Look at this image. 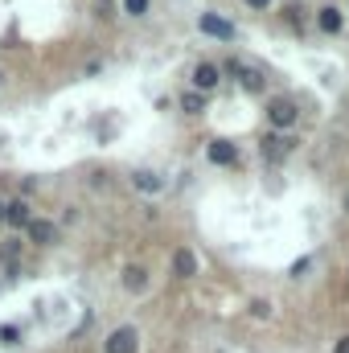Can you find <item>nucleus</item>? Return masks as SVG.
<instances>
[{"label": "nucleus", "instance_id": "18", "mask_svg": "<svg viewBox=\"0 0 349 353\" xmlns=\"http://www.w3.org/2000/svg\"><path fill=\"white\" fill-rule=\"evenodd\" d=\"M309 263H313V259H300V263H296V267H292V280H300V276H304V271H309Z\"/></svg>", "mask_w": 349, "mask_h": 353}, {"label": "nucleus", "instance_id": "1", "mask_svg": "<svg viewBox=\"0 0 349 353\" xmlns=\"http://www.w3.org/2000/svg\"><path fill=\"white\" fill-rule=\"evenodd\" d=\"M267 119H272V127H276V132H288V127L300 119V111H296V103H292V99H272V103H267Z\"/></svg>", "mask_w": 349, "mask_h": 353}, {"label": "nucleus", "instance_id": "9", "mask_svg": "<svg viewBox=\"0 0 349 353\" xmlns=\"http://www.w3.org/2000/svg\"><path fill=\"white\" fill-rule=\"evenodd\" d=\"M226 70H234V74H239L243 90H251V95H259V90H263V78H259L255 70H247V66H239V62H226Z\"/></svg>", "mask_w": 349, "mask_h": 353}, {"label": "nucleus", "instance_id": "8", "mask_svg": "<svg viewBox=\"0 0 349 353\" xmlns=\"http://www.w3.org/2000/svg\"><path fill=\"white\" fill-rule=\"evenodd\" d=\"M317 25H321V33H341V29H346V16H341V8L329 4V8L317 12Z\"/></svg>", "mask_w": 349, "mask_h": 353}, {"label": "nucleus", "instance_id": "19", "mask_svg": "<svg viewBox=\"0 0 349 353\" xmlns=\"http://www.w3.org/2000/svg\"><path fill=\"white\" fill-rule=\"evenodd\" d=\"M333 353H349V337H341V341H337V350Z\"/></svg>", "mask_w": 349, "mask_h": 353}, {"label": "nucleus", "instance_id": "4", "mask_svg": "<svg viewBox=\"0 0 349 353\" xmlns=\"http://www.w3.org/2000/svg\"><path fill=\"white\" fill-rule=\"evenodd\" d=\"M136 341H140V337H136V329H128V325H123V329H115V333L107 337V345H103V350H107V353H136Z\"/></svg>", "mask_w": 349, "mask_h": 353}, {"label": "nucleus", "instance_id": "10", "mask_svg": "<svg viewBox=\"0 0 349 353\" xmlns=\"http://www.w3.org/2000/svg\"><path fill=\"white\" fill-rule=\"evenodd\" d=\"M53 234H58L53 222H45V218H33L29 222V243H41L45 247V243H53Z\"/></svg>", "mask_w": 349, "mask_h": 353}, {"label": "nucleus", "instance_id": "11", "mask_svg": "<svg viewBox=\"0 0 349 353\" xmlns=\"http://www.w3.org/2000/svg\"><path fill=\"white\" fill-rule=\"evenodd\" d=\"M132 185H136V189H144V193H160V189H165V181H160L156 173H148V169L132 173Z\"/></svg>", "mask_w": 349, "mask_h": 353}, {"label": "nucleus", "instance_id": "21", "mask_svg": "<svg viewBox=\"0 0 349 353\" xmlns=\"http://www.w3.org/2000/svg\"><path fill=\"white\" fill-rule=\"evenodd\" d=\"M0 222H4V202H0Z\"/></svg>", "mask_w": 349, "mask_h": 353}, {"label": "nucleus", "instance_id": "17", "mask_svg": "<svg viewBox=\"0 0 349 353\" xmlns=\"http://www.w3.org/2000/svg\"><path fill=\"white\" fill-rule=\"evenodd\" d=\"M251 313H255V317H272V304H267V300H255Z\"/></svg>", "mask_w": 349, "mask_h": 353}, {"label": "nucleus", "instance_id": "16", "mask_svg": "<svg viewBox=\"0 0 349 353\" xmlns=\"http://www.w3.org/2000/svg\"><path fill=\"white\" fill-rule=\"evenodd\" d=\"M0 341H4V345H16V341H21V329H16V325H0Z\"/></svg>", "mask_w": 349, "mask_h": 353}, {"label": "nucleus", "instance_id": "5", "mask_svg": "<svg viewBox=\"0 0 349 353\" xmlns=\"http://www.w3.org/2000/svg\"><path fill=\"white\" fill-rule=\"evenodd\" d=\"M292 148H296L292 136H267V140H263V156H267V160H284Z\"/></svg>", "mask_w": 349, "mask_h": 353}, {"label": "nucleus", "instance_id": "20", "mask_svg": "<svg viewBox=\"0 0 349 353\" xmlns=\"http://www.w3.org/2000/svg\"><path fill=\"white\" fill-rule=\"evenodd\" d=\"M247 4H251V8H267L272 0H247Z\"/></svg>", "mask_w": 349, "mask_h": 353}, {"label": "nucleus", "instance_id": "15", "mask_svg": "<svg viewBox=\"0 0 349 353\" xmlns=\"http://www.w3.org/2000/svg\"><path fill=\"white\" fill-rule=\"evenodd\" d=\"M148 8H152V0H123V12L128 16H144Z\"/></svg>", "mask_w": 349, "mask_h": 353}, {"label": "nucleus", "instance_id": "3", "mask_svg": "<svg viewBox=\"0 0 349 353\" xmlns=\"http://www.w3.org/2000/svg\"><path fill=\"white\" fill-rule=\"evenodd\" d=\"M218 82H222V70H218L214 62H202V66L193 70V90L210 95V90H218Z\"/></svg>", "mask_w": 349, "mask_h": 353}, {"label": "nucleus", "instance_id": "6", "mask_svg": "<svg viewBox=\"0 0 349 353\" xmlns=\"http://www.w3.org/2000/svg\"><path fill=\"white\" fill-rule=\"evenodd\" d=\"M206 156H210L214 165H234V160H239V148H234L230 140H210Z\"/></svg>", "mask_w": 349, "mask_h": 353}, {"label": "nucleus", "instance_id": "22", "mask_svg": "<svg viewBox=\"0 0 349 353\" xmlns=\"http://www.w3.org/2000/svg\"><path fill=\"white\" fill-rule=\"evenodd\" d=\"M0 82H4V74H0Z\"/></svg>", "mask_w": 349, "mask_h": 353}, {"label": "nucleus", "instance_id": "13", "mask_svg": "<svg viewBox=\"0 0 349 353\" xmlns=\"http://www.w3.org/2000/svg\"><path fill=\"white\" fill-rule=\"evenodd\" d=\"M123 288H128V292H144V288H148V271H144V267H128V271H123Z\"/></svg>", "mask_w": 349, "mask_h": 353}, {"label": "nucleus", "instance_id": "14", "mask_svg": "<svg viewBox=\"0 0 349 353\" xmlns=\"http://www.w3.org/2000/svg\"><path fill=\"white\" fill-rule=\"evenodd\" d=\"M181 107H185L189 115H202V111H206V95H202V90H185V95H181Z\"/></svg>", "mask_w": 349, "mask_h": 353}, {"label": "nucleus", "instance_id": "7", "mask_svg": "<svg viewBox=\"0 0 349 353\" xmlns=\"http://www.w3.org/2000/svg\"><path fill=\"white\" fill-rule=\"evenodd\" d=\"M4 222H8V226H25V230H29V222H33L29 202H21V197H16V202H8V206H4Z\"/></svg>", "mask_w": 349, "mask_h": 353}, {"label": "nucleus", "instance_id": "2", "mask_svg": "<svg viewBox=\"0 0 349 353\" xmlns=\"http://www.w3.org/2000/svg\"><path fill=\"white\" fill-rule=\"evenodd\" d=\"M197 29H202L206 37H218V41H234V37H239V29H234L226 16H214V12H202V16H197Z\"/></svg>", "mask_w": 349, "mask_h": 353}, {"label": "nucleus", "instance_id": "12", "mask_svg": "<svg viewBox=\"0 0 349 353\" xmlns=\"http://www.w3.org/2000/svg\"><path fill=\"white\" fill-rule=\"evenodd\" d=\"M173 271H177L181 280H185V276H193V271H197V259H193V251H177V255H173Z\"/></svg>", "mask_w": 349, "mask_h": 353}]
</instances>
